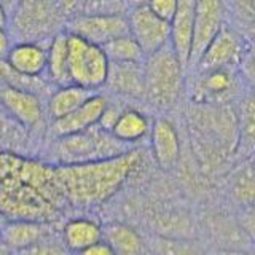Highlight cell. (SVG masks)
I'll return each instance as SVG.
<instances>
[{"label": "cell", "mask_w": 255, "mask_h": 255, "mask_svg": "<svg viewBox=\"0 0 255 255\" xmlns=\"http://www.w3.org/2000/svg\"><path fill=\"white\" fill-rule=\"evenodd\" d=\"M148 6L159 19L171 22L175 10H177V2H174V0H155V2H150Z\"/></svg>", "instance_id": "28"}, {"label": "cell", "mask_w": 255, "mask_h": 255, "mask_svg": "<svg viewBox=\"0 0 255 255\" xmlns=\"http://www.w3.org/2000/svg\"><path fill=\"white\" fill-rule=\"evenodd\" d=\"M6 67L27 78H38L46 70V48L40 43L11 45L5 58Z\"/></svg>", "instance_id": "13"}, {"label": "cell", "mask_w": 255, "mask_h": 255, "mask_svg": "<svg viewBox=\"0 0 255 255\" xmlns=\"http://www.w3.org/2000/svg\"><path fill=\"white\" fill-rule=\"evenodd\" d=\"M112 90L129 98L145 96L143 82V64H112L109 66L107 82Z\"/></svg>", "instance_id": "16"}, {"label": "cell", "mask_w": 255, "mask_h": 255, "mask_svg": "<svg viewBox=\"0 0 255 255\" xmlns=\"http://www.w3.org/2000/svg\"><path fill=\"white\" fill-rule=\"evenodd\" d=\"M236 91L235 70L220 69L201 72V80L196 86V99L201 102H220L228 99Z\"/></svg>", "instance_id": "18"}, {"label": "cell", "mask_w": 255, "mask_h": 255, "mask_svg": "<svg viewBox=\"0 0 255 255\" xmlns=\"http://www.w3.org/2000/svg\"><path fill=\"white\" fill-rule=\"evenodd\" d=\"M107 99L101 94H94L91 99H88L82 107H78L70 115L61 120H56L51 125V132L56 139L67 137L78 132H85L91 128L98 126L102 112L107 107Z\"/></svg>", "instance_id": "11"}, {"label": "cell", "mask_w": 255, "mask_h": 255, "mask_svg": "<svg viewBox=\"0 0 255 255\" xmlns=\"http://www.w3.org/2000/svg\"><path fill=\"white\" fill-rule=\"evenodd\" d=\"M151 123L150 120L139 110L126 109L122 112L118 122L114 128V137L120 142H123L125 145L135 143L142 140L147 134H150Z\"/></svg>", "instance_id": "22"}, {"label": "cell", "mask_w": 255, "mask_h": 255, "mask_svg": "<svg viewBox=\"0 0 255 255\" xmlns=\"http://www.w3.org/2000/svg\"><path fill=\"white\" fill-rule=\"evenodd\" d=\"M241 227L247 235L255 239V207H243Z\"/></svg>", "instance_id": "31"}, {"label": "cell", "mask_w": 255, "mask_h": 255, "mask_svg": "<svg viewBox=\"0 0 255 255\" xmlns=\"http://www.w3.org/2000/svg\"><path fill=\"white\" fill-rule=\"evenodd\" d=\"M94 94H96L94 91H90L86 88L77 85L59 86L51 94L50 102H48V112H50L53 122L70 115L72 112L82 107L88 99H91Z\"/></svg>", "instance_id": "21"}, {"label": "cell", "mask_w": 255, "mask_h": 255, "mask_svg": "<svg viewBox=\"0 0 255 255\" xmlns=\"http://www.w3.org/2000/svg\"><path fill=\"white\" fill-rule=\"evenodd\" d=\"M150 255H203L199 247L190 241L155 236L147 244Z\"/></svg>", "instance_id": "24"}, {"label": "cell", "mask_w": 255, "mask_h": 255, "mask_svg": "<svg viewBox=\"0 0 255 255\" xmlns=\"http://www.w3.org/2000/svg\"><path fill=\"white\" fill-rule=\"evenodd\" d=\"M239 131L246 145L255 147V93L246 96L239 115Z\"/></svg>", "instance_id": "26"}, {"label": "cell", "mask_w": 255, "mask_h": 255, "mask_svg": "<svg viewBox=\"0 0 255 255\" xmlns=\"http://www.w3.org/2000/svg\"><path fill=\"white\" fill-rule=\"evenodd\" d=\"M8 24V11L3 3H0V29H6Z\"/></svg>", "instance_id": "36"}, {"label": "cell", "mask_w": 255, "mask_h": 255, "mask_svg": "<svg viewBox=\"0 0 255 255\" xmlns=\"http://www.w3.org/2000/svg\"><path fill=\"white\" fill-rule=\"evenodd\" d=\"M67 34L102 48L112 40L128 35L129 27L126 14H78L69 21Z\"/></svg>", "instance_id": "7"}, {"label": "cell", "mask_w": 255, "mask_h": 255, "mask_svg": "<svg viewBox=\"0 0 255 255\" xmlns=\"http://www.w3.org/2000/svg\"><path fill=\"white\" fill-rule=\"evenodd\" d=\"M21 159L10 156V155H0V183L10 179L11 175L18 172L21 166Z\"/></svg>", "instance_id": "30"}, {"label": "cell", "mask_w": 255, "mask_h": 255, "mask_svg": "<svg viewBox=\"0 0 255 255\" xmlns=\"http://www.w3.org/2000/svg\"><path fill=\"white\" fill-rule=\"evenodd\" d=\"M62 241L69 251L80 254L102 241V227L91 219H72L62 228Z\"/></svg>", "instance_id": "19"}, {"label": "cell", "mask_w": 255, "mask_h": 255, "mask_svg": "<svg viewBox=\"0 0 255 255\" xmlns=\"http://www.w3.org/2000/svg\"><path fill=\"white\" fill-rule=\"evenodd\" d=\"M249 42L239 34V32L230 26H223L220 32L212 40V43L207 46L203 58L198 62L199 72H211L220 69L235 70L243 59Z\"/></svg>", "instance_id": "8"}, {"label": "cell", "mask_w": 255, "mask_h": 255, "mask_svg": "<svg viewBox=\"0 0 255 255\" xmlns=\"http://www.w3.org/2000/svg\"><path fill=\"white\" fill-rule=\"evenodd\" d=\"M128 145L114 137V134L94 126L85 132L67 137H58L53 147V155L59 166H77L96 161H106L128 153Z\"/></svg>", "instance_id": "2"}, {"label": "cell", "mask_w": 255, "mask_h": 255, "mask_svg": "<svg viewBox=\"0 0 255 255\" xmlns=\"http://www.w3.org/2000/svg\"><path fill=\"white\" fill-rule=\"evenodd\" d=\"M67 40L70 85L82 86L90 91L106 85L110 62L102 48L70 34H67Z\"/></svg>", "instance_id": "4"}, {"label": "cell", "mask_w": 255, "mask_h": 255, "mask_svg": "<svg viewBox=\"0 0 255 255\" xmlns=\"http://www.w3.org/2000/svg\"><path fill=\"white\" fill-rule=\"evenodd\" d=\"M102 51L112 64H143L145 61V54L129 34L104 45Z\"/></svg>", "instance_id": "23"}, {"label": "cell", "mask_w": 255, "mask_h": 255, "mask_svg": "<svg viewBox=\"0 0 255 255\" xmlns=\"http://www.w3.org/2000/svg\"><path fill=\"white\" fill-rule=\"evenodd\" d=\"M140 164V153H128L88 164L54 167L58 185L69 201L77 206H96L114 196Z\"/></svg>", "instance_id": "1"}, {"label": "cell", "mask_w": 255, "mask_h": 255, "mask_svg": "<svg viewBox=\"0 0 255 255\" xmlns=\"http://www.w3.org/2000/svg\"><path fill=\"white\" fill-rule=\"evenodd\" d=\"M238 69L247 82V85H249L255 93V45H252L251 42L246 48V51L243 54V59H241V62H239Z\"/></svg>", "instance_id": "27"}, {"label": "cell", "mask_w": 255, "mask_h": 255, "mask_svg": "<svg viewBox=\"0 0 255 255\" xmlns=\"http://www.w3.org/2000/svg\"><path fill=\"white\" fill-rule=\"evenodd\" d=\"M215 255H246L244 252H238V251H220Z\"/></svg>", "instance_id": "38"}, {"label": "cell", "mask_w": 255, "mask_h": 255, "mask_svg": "<svg viewBox=\"0 0 255 255\" xmlns=\"http://www.w3.org/2000/svg\"><path fill=\"white\" fill-rule=\"evenodd\" d=\"M225 26V5L219 0H201L196 2L195 24H193V43L188 66H198L207 46L217 37L220 29Z\"/></svg>", "instance_id": "9"}, {"label": "cell", "mask_w": 255, "mask_h": 255, "mask_svg": "<svg viewBox=\"0 0 255 255\" xmlns=\"http://www.w3.org/2000/svg\"><path fill=\"white\" fill-rule=\"evenodd\" d=\"M61 3L45 2H22L14 11V27L22 35L24 43H37V40L51 35L61 21Z\"/></svg>", "instance_id": "6"}, {"label": "cell", "mask_w": 255, "mask_h": 255, "mask_svg": "<svg viewBox=\"0 0 255 255\" xmlns=\"http://www.w3.org/2000/svg\"><path fill=\"white\" fill-rule=\"evenodd\" d=\"M183 67L171 46L148 56L143 61L145 98L156 107L167 109L179 99Z\"/></svg>", "instance_id": "3"}, {"label": "cell", "mask_w": 255, "mask_h": 255, "mask_svg": "<svg viewBox=\"0 0 255 255\" xmlns=\"http://www.w3.org/2000/svg\"><path fill=\"white\" fill-rule=\"evenodd\" d=\"M48 235V225L37 220L8 219L0 230V241L10 252H24L40 246Z\"/></svg>", "instance_id": "12"}, {"label": "cell", "mask_w": 255, "mask_h": 255, "mask_svg": "<svg viewBox=\"0 0 255 255\" xmlns=\"http://www.w3.org/2000/svg\"><path fill=\"white\" fill-rule=\"evenodd\" d=\"M46 74L59 86L70 85L69 80V40L67 32L56 34L46 46Z\"/></svg>", "instance_id": "20"}, {"label": "cell", "mask_w": 255, "mask_h": 255, "mask_svg": "<svg viewBox=\"0 0 255 255\" xmlns=\"http://www.w3.org/2000/svg\"><path fill=\"white\" fill-rule=\"evenodd\" d=\"M77 255H115V254L106 241H99L90 247H86L85 251H82Z\"/></svg>", "instance_id": "33"}, {"label": "cell", "mask_w": 255, "mask_h": 255, "mask_svg": "<svg viewBox=\"0 0 255 255\" xmlns=\"http://www.w3.org/2000/svg\"><path fill=\"white\" fill-rule=\"evenodd\" d=\"M254 171H255V161H254Z\"/></svg>", "instance_id": "41"}, {"label": "cell", "mask_w": 255, "mask_h": 255, "mask_svg": "<svg viewBox=\"0 0 255 255\" xmlns=\"http://www.w3.org/2000/svg\"><path fill=\"white\" fill-rule=\"evenodd\" d=\"M150 142L151 151L156 159V163L169 169L179 161L180 156V140L179 134L175 131V126L166 118H158L151 123L150 129Z\"/></svg>", "instance_id": "14"}, {"label": "cell", "mask_w": 255, "mask_h": 255, "mask_svg": "<svg viewBox=\"0 0 255 255\" xmlns=\"http://www.w3.org/2000/svg\"><path fill=\"white\" fill-rule=\"evenodd\" d=\"M129 35L140 46L145 58L169 46V22L159 19L148 3L134 5L126 14Z\"/></svg>", "instance_id": "5"}, {"label": "cell", "mask_w": 255, "mask_h": 255, "mask_svg": "<svg viewBox=\"0 0 255 255\" xmlns=\"http://www.w3.org/2000/svg\"><path fill=\"white\" fill-rule=\"evenodd\" d=\"M195 8L196 2L193 0L177 2V10H175L172 21L169 22V46L183 67H187L190 62L191 43H193Z\"/></svg>", "instance_id": "10"}, {"label": "cell", "mask_w": 255, "mask_h": 255, "mask_svg": "<svg viewBox=\"0 0 255 255\" xmlns=\"http://www.w3.org/2000/svg\"><path fill=\"white\" fill-rule=\"evenodd\" d=\"M19 255H64L61 251H56L53 247H32L29 251H24V252H19Z\"/></svg>", "instance_id": "35"}, {"label": "cell", "mask_w": 255, "mask_h": 255, "mask_svg": "<svg viewBox=\"0 0 255 255\" xmlns=\"http://www.w3.org/2000/svg\"><path fill=\"white\" fill-rule=\"evenodd\" d=\"M233 6L244 19H247L251 24H255V0H251V2H238Z\"/></svg>", "instance_id": "32"}, {"label": "cell", "mask_w": 255, "mask_h": 255, "mask_svg": "<svg viewBox=\"0 0 255 255\" xmlns=\"http://www.w3.org/2000/svg\"><path fill=\"white\" fill-rule=\"evenodd\" d=\"M0 101L5 109L24 126H37L42 120V104L38 96L32 91L18 90L13 86H3L0 90Z\"/></svg>", "instance_id": "15"}, {"label": "cell", "mask_w": 255, "mask_h": 255, "mask_svg": "<svg viewBox=\"0 0 255 255\" xmlns=\"http://www.w3.org/2000/svg\"><path fill=\"white\" fill-rule=\"evenodd\" d=\"M147 255H150V254H148V252H147Z\"/></svg>", "instance_id": "42"}, {"label": "cell", "mask_w": 255, "mask_h": 255, "mask_svg": "<svg viewBox=\"0 0 255 255\" xmlns=\"http://www.w3.org/2000/svg\"><path fill=\"white\" fill-rule=\"evenodd\" d=\"M231 195L243 207H255V171L244 167L231 182Z\"/></svg>", "instance_id": "25"}, {"label": "cell", "mask_w": 255, "mask_h": 255, "mask_svg": "<svg viewBox=\"0 0 255 255\" xmlns=\"http://www.w3.org/2000/svg\"><path fill=\"white\" fill-rule=\"evenodd\" d=\"M122 112L123 109H120L117 106H110V104H107V107L106 110L102 112V115L99 118V123H98V128H101L102 131H106V132H110L114 131V128L118 122V118L120 115H122Z\"/></svg>", "instance_id": "29"}, {"label": "cell", "mask_w": 255, "mask_h": 255, "mask_svg": "<svg viewBox=\"0 0 255 255\" xmlns=\"http://www.w3.org/2000/svg\"><path fill=\"white\" fill-rule=\"evenodd\" d=\"M0 255H11V252L2 244V241H0Z\"/></svg>", "instance_id": "40"}, {"label": "cell", "mask_w": 255, "mask_h": 255, "mask_svg": "<svg viewBox=\"0 0 255 255\" xmlns=\"http://www.w3.org/2000/svg\"><path fill=\"white\" fill-rule=\"evenodd\" d=\"M102 241H106L115 255H147V244L132 227L112 222L102 227Z\"/></svg>", "instance_id": "17"}, {"label": "cell", "mask_w": 255, "mask_h": 255, "mask_svg": "<svg viewBox=\"0 0 255 255\" xmlns=\"http://www.w3.org/2000/svg\"><path fill=\"white\" fill-rule=\"evenodd\" d=\"M247 35H249L251 43L255 45V24H251L249 29H247Z\"/></svg>", "instance_id": "37"}, {"label": "cell", "mask_w": 255, "mask_h": 255, "mask_svg": "<svg viewBox=\"0 0 255 255\" xmlns=\"http://www.w3.org/2000/svg\"><path fill=\"white\" fill-rule=\"evenodd\" d=\"M8 222V219H6V215L2 212V211H0V230H2L3 228V225H5V223Z\"/></svg>", "instance_id": "39"}, {"label": "cell", "mask_w": 255, "mask_h": 255, "mask_svg": "<svg viewBox=\"0 0 255 255\" xmlns=\"http://www.w3.org/2000/svg\"><path fill=\"white\" fill-rule=\"evenodd\" d=\"M10 48H11L10 34L6 32V29H0V61L6 58Z\"/></svg>", "instance_id": "34"}]
</instances>
